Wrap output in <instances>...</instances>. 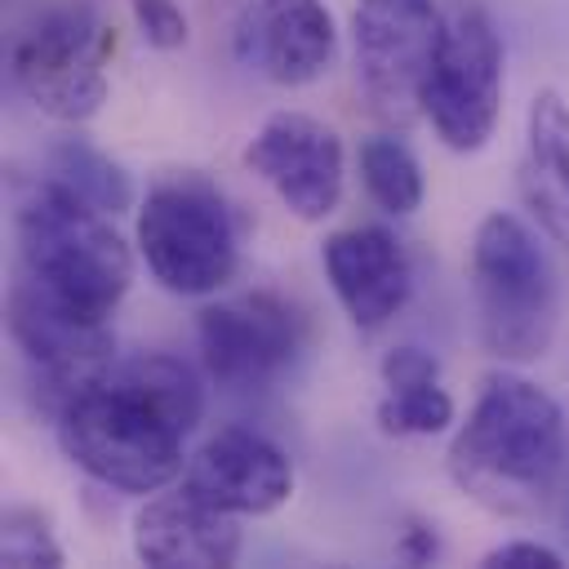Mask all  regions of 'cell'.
I'll list each match as a JSON object with an SVG mask.
<instances>
[{
	"instance_id": "2",
	"label": "cell",
	"mask_w": 569,
	"mask_h": 569,
	"mask_svg": "<svg viewBox=\"0 0 569 569\" xmlns=\"http://www.w3.org/2000/svg\"><path fill=\"white\" fill-rule=\"evenodd\" d=\"M565 458V413L547 387L498 369L485 378L467 422L449 440L453 485L498 516H529L547 502Z\"/></svg>"
},
{
	"instance_id": "18",
	"label": "cell",
	"mask_w": 569,
	"mask_h": 569,
	"mask_svg": "<svg viewBox=\"0 0 569 569\" xmlns=\"http://www.w3.org/2000/svg\"><path fill=\"white\" fill-rule=\"evenodd\" d=\"M360 182L391 218H405L422 204V164L396 133H373L360 142Z\"/></svg>"
},
{
	"instance_id": "4",
	"label": "cell",
	"mask_w": 569,
	"mask_h": 569,
	"mask_svg": "<svg viewBox=\"0 0 569 569\" xmlns=\"http://www.w3.org/2000/svg\"><path fill=\"white\" fill-rule=\"evenodd\" d=\"M471 293L480 342L511 365L538 360L556 338L560 289L538 236L516 213H485L471 240Z\"/></svg>"
},
{
	"instance_id": "14",
	"label": "cell",
	"mask_w": 569,
	"mask_h": 569,
	"mask_svg": "<svg viewBox=\"0 0 569 569\" xmlns=\"http://www.w3.org/2000/svg\"><path fill=\"white\" fill-rule=\"evenodd\" d=\"M320 262L342 311L360 333H378L382 325H391L413 293L409 253L396 240V231L378 222L333 231L320 249Z\"/></svg>"
},
{
	"instance_id": "17",
	"label": "cell",
	"mask_w": 569,
	"mask_h": 569,
	"mask_svg": "<svg viewBox=\"0 0 569 569\" xmlns=\"http://www.w3.org/2000/svg\"><path fill=\"white\" fill-rule=\"evenodd\" d=\"M44 178H53L58 187H67L71 196H80L84 204L102 209V213H124L133 204V178L124 164H116L107 151H98L84 138H58L44 156Z\"/></svg>"
},
{
	"instance_id": "3",
	"label": "cell",
	"mask_w": 569,
	"mask_h": 569,
	"mask_svg": "<svg viewBox=\"0 0 569 569\" xmlns=\"http://www.w3.org/2000/svg\"><path fill=\"white\" fill-rule=\"evenodd\" d=\"M18 271L89 320H111L133 280V253L111 213L84 204L53 178L22 187L13 209Z\"/></svg>"
},
{
	"instance_id": "20",
	"label": "cell",
	"mask_w": 569,
	"mask_h": 569,
	"mask_svg": "<svg viewBox=\"0 0 569 569\" xmlns=\"http://www.w3.org/2000/svg\"><path fill=\"white\" fill-rule=\"evenodd\" d=\"M0 560L9 569H58L67 551L53 538L49 516H40L36 507H9L0 520Z\"/></svg>"
},
{
	"instance_id": "1",
	"label": "cell",
	"mask_w": 569,
	"mask_h": 569,
	"mask_svg": "<svg viewBox=\"0 0 569 569\" xmlns=\"http://www.w3.org/2000/svg\"><path fill=\"white\" fill-rule=\"evenodd\" d=\"M200 413L204 387L196 369L169 351H138L80 382L53 409V431L62 453L98 485L156 493L182 476V440Z\"/></svg>"
},
{
	"instance_id": "12",
	"label": "cell",
	"mask_w": 569,
	"mask_h": 569,
	"mask_svg": "<svg viewBox=\"0 0 569 569\" xmlns=\"http://www.w3.org/2000/svg\"><path fill=\"white\" fill-rule=\"evenodd\" d=\"M231 53L244 71L298 89L333 67L338 27L325 0H253L236 18Z\"/></svg>"
},
{
	"instance_id": "23",
	"label": "cell",
	"mask_w": 569,
	"mask_h": 569,
	"mask_svg": "<svg viewBox=\"0 0 569 569\" xmlns=\"http://www.w3.org/2000/svg\"><path fill=\"white\" fill-rule=\"evenodd\" d=\"M418 378H440V360L431 351L405 342V347H391L382 356V387H391V382H418Z\"/></svg>"
},
{
	"instance_id": "10",
	"label": "cell",
	"mask_w": 569,
	"mask_h": 569,
	"mask_svg": "<svg viewBox=\"0 0 569 569\" xmlns=\"http://www.w3.org/2000/svg\"><path fill=\"white\" fill-rule=\"evenodd\" d=\"M9 338L22 351V360L44 378L53 391V409L93 373H102L116 360V333L107 320H89L58 302L49 289H40L31 276L18 271L9 284Z\"/></svg>"
},
{
	"instance_id": "22",
	"label": "cell",
	"mask_w": 569,
	"mask_h": 569,
	"mask_svg": "<svg viewBox=\"0 0 569 569\" xmlns=\"http://www.w3.org/2000/svg\"><path fill=\"white\" fill-rule=\"evenodd\" d=\"M485 569H565L560 551L533 542V538H516V542H498L493 551H485L480 560Z\"/></svg>"
},
{
	"instance_id": "9",
	"label": "cell",
	"mask_w": 569,
	"mask_h": 569,
	"mask_svg": "<svg viewBox=\"0 0 569 569\" xmlns=\"http://www.w3.org/2000/svg\"><path fill=\"white\" fill-rule=\"evenodd\" d=\"M196 338L204 373L231 396H253L293 369L302 351V320L284 298L258 289L209 302L196 320Z\"/></svg>"
},
{
	"instance_id": "7",
	"label": "cell",
	"mask_w": 569,
	"mask_h": 569,
	"mask_svg": "<svg viewBox=\"0 0 569 569\" xmlns=\"http://www.w3.org/2000/svg\"><path fill=\"white\" fill-rule=\"evenodd\" d=\"M502 111V36L476 0L440 13V49L427 80V120L449 151H480Z\"/></svg>"
},
{
	"instance_id": "16",
	"label": "cell",
	"mask_w": 569,
	"mask_h": 569,
	"mask_svg": "<svg viewBox=\"0 0 569 569\" xmlns=\"http://www.w3.org/2000/svg\"><path fill=\"white\" fill-rule=\"evenodd\" d=\"M516 187L538 231L569 253V102L556 89H538L529 102Z\"/></svg>"
},
{
	"instance_id": "13",
	"label": "cell",
	"mask_w": 569,
	"mask_h": 569,
	"mask_svg": "<svg viewBox=\"0 0 569 569\" xmlns=\"http://www.w3.org/2000/svg\"><path fill=\"white\" fill-rule=\"evenodd\" d=\"M182 485L231 516H267L293 493L289 453L253 427L213 431L182 467Z\"/></svg>"
},
{
	"instance_id": "11",
	"label": "cell",
	"mask_w": 569,
	"mask_h": 569,
	"mask_svg": "<svg viewBox=\"0 0 569 569\" xmlns=\"http://www.w3.org/2000/svg\"><path fill=\"white\" fill-rule=\"evenodd\" d=\"M244 164L302 222H325L342 204V138L307 111L267 116L244 147Z\"/></svg>"
},
{
	"instance_id": "21",
	"label": "cell",
	"mask_w": 569,
	"mask_h": 569,
	"mask_svg": "<svg viewBox=\"0 0 569 569\" xmlns=\"http://www.w3.org/2000/svg\"><path fill=\"white\" fill-rule=\"evenodd\" d=\"M133 22L142 31V40L151 49H182L187 44V13L178 9V0H129Z\"/></svg>"
},
{
	"instance_id": "24",
	"label": "cell",
	"mask_w": 569,
	"mask_h": 569,
	"mask_svg": "<svg viewBox=\"0 0 569 569\" xmlns=\"http://www.w3.org/2000/svg\"><path fill=\"white\" fill-rule=\"evenodd\" d=\"M400 560L405 565H431L436 556H440V538H436V525H422V520H413L405 533H400Z\"/></svg>"
},
{
	"instance_id": "15",
	"label": "cell",
	"mask_w": 569,
	"mask_h": 569,
	"mask_svg": "<svg viewBox=\"0 0 569 569\" xmlns=\"http://www.w3.org/2000/svg\"><path fill=\"white\" fill-rule=\"evenodd\" d=\"M133 556L151 569H227L240 556V525L182 485L142 502L133 516Z\"/></svg>"
},
{
	"instance_id": "8",
	"label": "cell",
	"mask_w": 569,
	"mask_h": 569,
	"mask_svg": "<svg viewBox=\"0 0 569 569\" xmlns=\"http://www.w3.org/2000/svg\"><path fill=\"white\" fill-rule=\"evenodd\" d=\"M356 84L373 116L413 124L427 111V80L440 49L431 0H360L351 13Z\"/></svg>"
},
{
	"instance_id": "5",
	"label": "cell",
	"mask_w": 569,
	"mask_h": 569,
	"mask_svg": "<svg viewBox=\"0 0 569 569\" xmlns=\"http://www.w3.org/2000/svg\"><path fill=\"white\" fill-rule=\"evenodd\" d=\"M138 253L169 293H218L240 262V227L218 182L191 169L151 182L138 209Z\"/></svg>"
},
{
	"instance_id": "19",
	"label": "cell",
	"mask_w": 569,
	"mask_h": 569,
	"mask_svg": "<svg viewBox=\"0 0 569 569\" xmlns=\"http://www.w3.org/2000/svg\"><path fill=\"white\" fill-rule=\"evenodd\" d=\"M449 422H453V396L440 387V378L391 382L378 400V427L387 436H436Z\"/></svg>"
},
{
	"instance_id": "6",
	"label": "cell",
	"mask_w": 569,
	"mask_h": 569,
	"mask_svg": "<svg viewBox=\"0 0 569 569\" xmlns=\"http://www.w3.org/2000/svg\"><path fill=\"white\" fill-rule=\"evenodd\" d=\"M111 27L89 0L53 4L22 27L9 53L13 84L31 107L53 120H89L107 102V58Z\"/></svg>"
}]
</instances>
